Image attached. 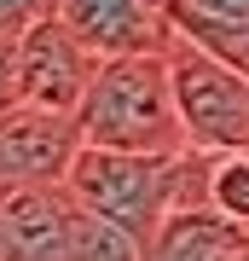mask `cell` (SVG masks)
<instances>
[{"label":"cell","instance_id":"cell-1","mask_svg":"<svg viewBox=\"0 0 249 261\" xmlns=\"http://www.w3.org/2000/svg\"><path fill=\"white\" fill-rule=\"evenodd\" d=\"M81 145L99 151H133V157H185V122L174 105V75L162 47L151 53H116L93 75L81 111H75Z\"/></svg>","mask_w":249,"mask_h":261},{"label":"cell","instance_id":"cell-2","mask_svg":"<svg viewBox=\"0 0 249 261\" xmlns=\"http://www.w3.org/2000/svg\"><path fill=\"white\" fill-rule=\"evenodd\" d=\"M191 174H197V151H185V157H133V151L81 145L75 163H70V174H64V186L93 221L116 226V232L139 238L151 250L157 226L185 197Z\"/></svg>","mask_w":249,"mask_h":261},{"label":"cell","instance_id":"cell-3","mask_svg":"<svg viewBox=\"0 0 249 261\" xmlns=\"http://www.w3.org/2000/svg\"><path fill=\"white\" fill-rule=\"evenodd\" d=\"M162 58L174 75V105L185 122V145L197 157H220V151L249 145V82L232 64H220L209 47H197L191 35H180L168 23Z\"/></svg>","mask_w":249,"mask_h":261},{"label":"cell","instance_id":"cell-4","mask_svg":"<svg viewBox=\"0 0 249 261\" xmlns=\"http://www.w3.org/2000/svg\"><path fill=\"white\" fill-rule=\"evenodd\" d=\"M99 64L104 58L52 12V18L29 23L18 35V105L75 116L87 87H93V75H99Z\"/></svg>","mask_w":249,"mask_h":261},{"label":"cell","instance_id":"cell-5","mask_svg":"<svg viewBox=\"0 0 249 261\" xmlns=\"http://www.w3.org/2000/svg\"><path fill=\"white\" fill-rule=\"evenodd\" d=\"M75 151H81V128L75 116L58 111H18L0 116V192H29V186H64Z\"/></svg>","mask_w":249,"mask_h":261},{"label":"cell","instance_id":"cell-6","mask_svg":"<svg viewBox=\"0 0 249 261\" xmlns=\"http://www.w3.org/2000/svg\"><path fill=\"white\" fill-rule=\"evenodd\" d=\"M81 203L70 186L0 192V261H70Z\"/></svg>","mask_w":249,"mask_h":261},{"label":"cell","instance_id":"cell-7","mask_svg":"<svg viewBox=\"0 0 249 261\" xmlns=\"http://www.w3.org/2000/svg\"><path fill=\"white\" fill-rule=\"evenodd\" d=\"M145 261H249V226L226 221V215H214L203 203V157H197V174L185 186V197L157 226Z\"/></svg>","mask_w":249,"mask_h":261},{"label":"cell","instance_id":"cell-8","mask_svg":"<svg viewBox=\"0 0 249 261\" xmlns=\"http://www.w3.org/2000/svg\"><path fill=\"white\" fill-rule=\"evenodd\" d=\"M203 203L214 215H226V221L249 226V145L203 157Z\"/></svg>","mask_w":249,"mask_h":261},{"label":"cell","instance_id":"cell-9","mask_svg":"<svg viewBox=\"0 0 249 261\" xmlns=\"http://www.w3.org/2000/svg\"><path fill=\"white\" fill-rule=\"evenodd\" d=\"M168 23L185 35L203 29H249V0H168Z\"/></svg>","mask_w":249,"mask_h":261},{"label":"cell","instance_id":"cell-10","mask_svg":"<svg viewBox=\"0 0 249 261\" xmlns=\"http://www.w3.org/2000/svg\"><path fill=\"white\" fill-rule=\"evenodd\" d=\"M70 261H145V244L116 232V226L93 221V215L81 209V221H75V255Z\"/></svg>","mask_w":249,"mask_h":261},{"label":"cell","instance_id":"cell-11","mask_svg":"<svg viewBox=\"0 0 249 261\" xmlns=\"http://www.w3.org/2000/svg\"><path fill=\"white\" fill-rule=\"evenodd\" d=\"M58 0H0V35H23L29 23L52 18Z\"/></svg>","mask_w":249,"mask_h":261},{"label":"cell","instance_id":"cell-12","mask_svg":"<svg viewBox=\"0 0 249 261\" xmlns=\"http://www.w3.org/2000/svg\"><path fill=\"white\" fill-rule=\"evenodd\" d=\"M18 111V35H0V116Z\"/></svg>","mask_w":249,"mask_h":261}]
</instances>
